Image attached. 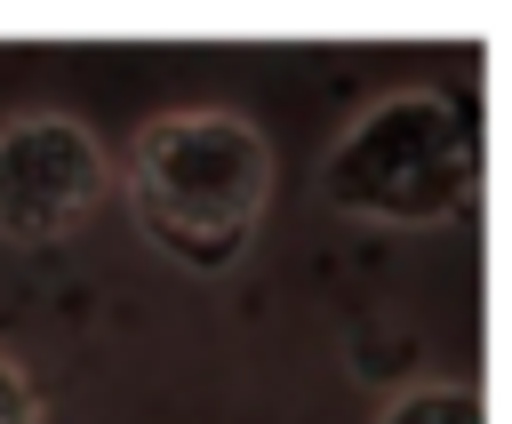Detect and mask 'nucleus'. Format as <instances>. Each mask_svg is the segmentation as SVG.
I'll use <instances>...</instances> for the list:
<instances>
[{"label":"nucleus","mask_w":512,"mask_h":424,"mask_svg":"<svg viewBox=\"0 0 512 424\" xmlns=\"http://www.w3.org/2000/svg\"><path fill=\"white\" fill-rule=\"evenodd\" d=\"M376 424H488V408H480V384L432 376V384H408Z\"/></svg>","instance_id":"4"},{"label":"nucleus","mask_w":512,"mask_h":424,"mask_svg":"<svg viewBox=\"0 0 512 424\" xmlns=\"http://www.w3.org/2000/svg\"><path fill=\"white\" fill-rule=\"evenodd\" d=\"M0 424H40V392L8 352H0Z\"/></svg>","instance_id":"5"},{"label":"nucleus","mask_w":512,"mask_h":424,"mask_svg":"<svg viewBox=\"0 0 512 424\" xmlns=\"http://www.w3.org/2000/svg\"><path fill=\"white\" fill-rule=\"evenodd\" d=\"M112 192V152L72 112H8L0 120V240L56 248Z\"/></svg>","instance_id":"3"},{"label":"nucleus","mask_w":512,"mask_h":424,"mask_svg":"<svg viewBox=\"0 0 512 424\" xmlns=\"http://www.w3.org/2000/svg\"><path fill=\"white\" fill-rule=\"evenodd\" d=\"M136 232L184 272H232L272 208V136L224 104L152 112L128 136Z\"/></svg>","instance_id":"1"},{"label":"nucleus","mask_w":512,"mask_h":424,"mask_svg":"<svg viewBox=\"0 0 512 424\" xmlns=\"http://www.w3.org/2000/svg\"><path fill=\"white\" fill-rule=\"evenodd\" d=\"M320 208L376 232H432L480 200V120L448 88L368 96L312 176Z\"/></svg>","instance_id":"2"}]
</instances>
